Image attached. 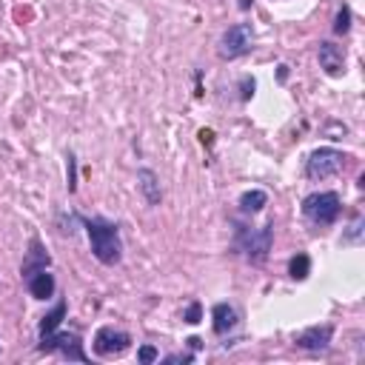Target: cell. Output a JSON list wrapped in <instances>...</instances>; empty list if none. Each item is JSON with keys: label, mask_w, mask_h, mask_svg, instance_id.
<instances>
[{"label": "cell", "mask_w": 365, "mask_h": 365, "mask_svg": "<svg viewBox=\"0 0 365 365\" xmlns=\"http://www.w3.org/2000/svg\"><path fill=\"white\" fill-rule=\"evenodd\" d=\"M80 225L88 234V246L98 263L117 265L123 260V240H120V225L106 217H80Z\"/></svg>", "instance_id": "cell-1"}, {"label": "cell", "mask_w": 365, "mask_h": 365, "mask_svg": "<svg viewBox=\"0 0 365 365\" xmlns=\"http://www.w3.org/2000/svg\"><path fill=\"white\" fill-rule=\"evenodd\" d=\"M274 243V225H260V228H248V225H237V234H234V251L243 254L248 263H263L271 251Z\"/></svg>", "instance_id": "cell-2"}, {"label": "cell", "mask_w": 365, "mask_h": 365, "mask_svg": "<svg viewBox=\"0 0 365 365\" xmlns=\"http://www.w3.org/2000/svg\"><path fill=\"white\" fill-rule=\"evenodd\" d=\"M303 214L314 225H334L343 214V197L337 192H314L303 200Z\"/></svg>", "instance_id": "cell-3"}, {"label": "cell", "mask_w": 365, "mask_h": 365, "mask_svg": "<svg viewBox=\"0 0 365 365\" xmlns=\"http://www.w3.org/2000/svg\"><path fill=\"white\" fill-rule=\"evenodd\" d=\"M37 351L40 354H60L63 359H72V362H88V354L83 351V340L72 331H52V334H40V343H37Z\"/></svg>", "instance_id": "cell-4"}, {"label": "cell", "mask_w": 365, "mask_h": 365, "mask_svg": "<svg viewBox=\"0 0 365 365\" xmlns=\"http://www.w3.org/2000/svg\"><path fill=\"white\" fill-rule=\"evenodd\" d=\"M345 152L340 149H331V146H323V149H314L305 160V177L308 180H328V177H337L343 168H345Z\"/></svg>", "instance_id": "cell-5"}, {"label": "cell", "mask_w": 365, "mask_h": 365, "mask_svg": "<svg viewBox=\"0 0 365 365\" xmlns=\"http://www.w3.org/2000/svg\"><path fill=\"white\" fill-rule=\"evenodd\" d=\"M251 46H254V29L251 23H234V26H228L220 40H217V55L223 60H237L243 55L251 52Z\"/></svg>", "instance_id": "cell-6"}, {"label": "cell", "mask_w": 365, "mask_h": 365, "mask_svg": "<svg viewBox=\"0 0 365 365\" xmlns=\"http://www.w3.org/2000/svg\"><path fill=\"white\" fill-rule=\"evenodd\" d=\"M91 348H95L98 357H120L131 348V334L123 331V328H114V326H103L98 328L95 334V343H91Z\"/></svg>", "instance_id": "cell-7"}, {"label": "cell", "mask_w": 365, "mask_h": 365, "mask_svg": "<svg viewBox=\"0 0 365 365\" xmlns=\"http://www.w3.org/2000/svg\"><path fill=\"white\" fill-rule=\"evenodd\" d=\"M331 340H334V326L331 323H323V326H311L305 331H300L294 337V345L303 348V351H314V354H326L331 348Z\"/></svg>", "instance_id": "cell-8"}, {"label": "cell", "mask_w": 365, "mask_h": 365, "mask_svg": "<svg viewBox=\"0 0 365 365\" xmlns=\"http://www.w3.org/2000/svg\"><path fill=\"white\" fill-rule=\"evenodd\" d=\"M317 60H319V69H323L328 77H340L345 72V52H343V46H337L331 40H319Z\"/></svg>", "instance_id": "cell-9"}, {"label": "cell", "mask_w": 365, "mask_h": 365, "mask_svg": "<svg viewBox=\"0 0 365 365\" xmlns=\"http://www.w3.org/2000/svg\"><path fill=\"white\" fill-rule=\"evenodd\" d=\"M23 280H26V288H29V294L34 300H52L55 291H58V280H55V274L49 268H40V271L29 274V277H23Z\"/></svg>", "instance_id": "cell-10"}, {"label": "cell", "mask_w": 365, "mask_h": 365, "mask_svg": "<svg viewBox=\"0 0 365 365\" xmlns=\"http://www.w3.org/2000/svg\"><path fill=\"white\" fill-rule=\"evenodd\" d=\"M240 326V314L234 305H228V303H217L211 308V328L217 337H225V334H232L234 328Z\"/></svg>", "instance_id": "cell-11"}, {"label": "cell", "mask_w": 365, "mask_h": 365, "mask_svg": "<svg viewBox=\"0 0 365 365\" xmlns=\"http://www.w3.org/2000/svg\"><path fill=\"white\" fill-rule=\"evenodd\" d=\"M49 265H52V257H49V251H46L43 240H40V237H32L29 251H26V260H23V265H20V274H23V277H29V274H34V271H40V268H49Z\"/></svg>", "instance_id": "cell-12"}, {"label": "cell", "mask_w": 365, "mask_h": 365, "mask_svg": "<svg viewBox=\"0 0 365 365\" xmlns=\"http://www.w3.org/2000/svg\"><path fill=\"white\" fill-rule=\"evenodd\" d=\"M137 189L143 192L149 206H160L163 192H160V177L152 168H137Z\"/></svg>", "instance_id": "cell-13"}, {"label": "cell", "mask_w": 365, "mask_h": 365, "mask_svg": "<svg viewBox=\"0 0 365 365\" xmlns=\"http://www.w3.org/2000/svg\"><path fill=\"white\" fill-rule=\"evenodd\" d=\"M66 311H69L66 300H58L52 311H46V314L40 317V323H37V334H52V331H58V328H60V323L66 319Z\"/></svg>", "instance_id": "cell-14"}, {"label": "cell", "mask_w": 365, "mask_h": 365, "mask_svg": "<svg viewBox=\"0 0 365 365\" xmlns=\"http://www.w3.org/2000/svg\"><path fill=\"white\" fill-rule=\"evenodd\" d=\"M237 206H240V214L254 217V214H260V211L268 206V194H265L263 189H248V192H243V194H240Z\"/></svg>", "instance_id": "cell-15"}, {"label": "cell", "mask_w": 365, "mask_h": 365, "mask_svg": "<svg viewBox=\"0 0 365 365\" xmlns=\"http://www.w3.org/2000/svg\"><path fill=\"white\" fill-rule=\"evenodd\" d=\"M308 274H311V257L308 254H294L291 260H288V277L291 280H297V283H303V280H308Z\"/></svg>", "instance_id": "cell-16"}, {"label": "cell", "mask_w": 365, "mask_h": 365, "mask_svg": "<svg viewBox=\"0 0 365 365\" xmlns=\"http://www.w3.org/2000/svg\"><path fill=\"white\" fill-rule=\"evenodd\" d=\"M351 20H354L351 6H348V4H343V6L337 9V18H334V34H337V37L348 34V32H351Z\"/></svg>", "instance_id": "cell-17"}, {"label": "cell", "mask_w": 365, "mask_h": 365, "mask_svg": "<svg viewBox=\"0 0 365 365\" xmlns=\"http://www.w3.org/2000/svg\"><path fill=\"white\" fill-rule=\"evenodd\" d=\"M66 189H69V194L77 192V157L72 152L66 154Z\"/></svg>", "instance_id": "cell-18"}, {"label": "cell", "mask_w": 365, "mask_h": 365, "mask_svg": "<svg viewBox=\"0 0 365 365\" xmlns=\"http://www.w3.org/2000/svg\"><path fill=\"white\" fill-rule=\"evenodd\" d=\"M157 359H160V351L154 345H140V348H137V362H140V365H152Z\"/></svg>", "instance_id": "cell-19"}, {"label": "cell", "mask_w": 365, "mask_h": 365, "mask_svg": "<svg viewBox=\"0 0 365 365\" xmlns=\"http://www.w3.org/2000/svg\"><path fill=\"white\" fill-rule=\"evenodd\" d=\"M182 319H186L189 326H197L200 319H203V305H200V300H192L189 303V308H186V314H182Z\"/></svg>", "instance_id": "cell-20"}, {"label": "cell", "mask_w": 365, "mask_h": 365, "mask_svg": "<svg viewBox=\"0 0 365 365\" xmlns=\"http://www.w3.org/2000/svg\"><path fill=\"white\" fill-rule=\"evenodd\" d=\"M254 88H257V83H254V77H248V74H246V77L240 80V100H243V103L254 98Z\"/></svg>", "instance_id": "cell-21"}, {"label": "cell", "mask_w": 365, "mask_h": 365, "mask_svg": "<svg viewBox=\"0 0 365 365\" xmlns=\"http://www.w3.org/2000/svg\"><path fill=\"white\" fill-rule=\"evenodd\" d=\"M163 362H166V365H177V362H194V354H192V351H182V354H168Z\"/></svg>", "instance_id": "cell-22"}, {"label": "cell", "mask_w": 365, "mask_h": 365, "mask_svg": "<svg viewBox=\"0 0 365 365\" xmlns=\"http://www.w3.org/2000/svg\"><path fill=\"white\" fill-rule=\"evenodd\" d=\"M359 234H362V217L357 214V220L351 223V234H348V240H359Z\"/></svg>", "instance_id": "cell-23"}, {"label": "cell", "mask_w": 365, "mask_h": 365, "mask_svg": "<svg viewBox=\"0 0 365 365\" xmlns=\"http://www.w3.org/2000/svg\"><path fill=\"white\" fill-rule=\"evenodd\" d=\"M200 140H203L206 146H211V143H214V131H211V128H203V131H200Z\"/></svg>", "instance_id": "cell-24"}, {"label": "cell", "mask_w": 365, "mask_h": 365, "mask_svg": "<svg viewBox=\"0 0 365 365\" xmlns=\"http://www.w3.org/2000/svg\"><path fill=\"white\" fill-rule=\"evenodd\" d=\"M186 343H189V348H192V351H197V348H203V340H200V337H189Z\"/></svg>", "instance_id": "cell-25"}, {"label": "cell", "mask_w": 365, "mask_h": 365, "mask_svg": "<svg viewBox=\"0 0 365 365\" xmlns=\"http://www.w3.org/2000/svg\"><path fill=\"white\" fill-rule=\"evenodd\" d=\"M286 77H288V66L283 63V66H280V80H286Z\"/></svg>", "instance_id": "cell-26"}]
</instances>
